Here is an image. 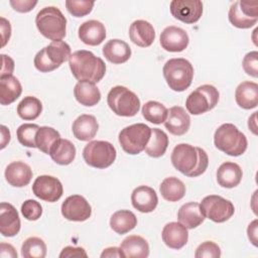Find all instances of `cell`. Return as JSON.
<instances>
[{
    "instance_id": "obj_51",
    "label": "cell",
    "mask_w": 258,
    "mask_h": 258,
    "mask_svg": "<svg viewBox=\"0 0 258 258\" xmlns=\"http://www.w3.org/2000/svg\"><path fill=\"white\" fill-rule=\"evenodd\" d=\"M247 234L250 242L254 246H257V220H254L252 223L249 224L247 228Z\"/></svg>"
},
{
    "instance_id": "obj_21",
    "label": "cell",
    "mask_w": 258,
    "mask_h": 258,
    "mask_svg": "<svg viewBox=\"0 0 258 258\" xmlns=\"http://www.w3.org/2000/svg\"><path fill=\"white\" fill-rule=\"evenodd\" d=\"M161 237L167 247L178 250L187 243L188 232L182 224L170 222L163 227Z\"/></svg>"
},
{
    "instance_id": "obj_6",
    "label": "cell",
    "mask_w": 258,
    "mask_h": 258,
    "mask_svg": "<svg viewBox=\"0 0 258 258\" xmlns=\"http://www.w3.org/2000/svg\"><path fill=\"white\" fill-rule=\"evenodd\" d=\"M162 72L166 84L175 92H183L191 85L194 68L185 58L176 57L168 59L164 63Z\"/></svg>"
},
{
    "instance_id": "obj_33",
    "label": "cell",
    "mask_w": 258,
    "mask_h": 258,
    "mask_svg": "<svg viewBox=\"0 0 258 258\" xmlns=\"http://www.w3.org/2000/svg\"><path fill=\"white\" fill-rule=\"evenodd\" d=\"M137 226V218L129 210H120L115 212L110 219V227L117 234L123 235Z\"/></svg>"
},
{
    "instance_id": "obj_27",
    "label": "cell",
    "mask_w": 258,
    "mask_h": 258,
    "mask_svg": "<svg viewBox=\"0 0 258 258\" xmlns=\"http://www.w3.org/2000/svg\"><path fill=\"white\" fill-rule=\"evenodd\" d=\"M236 103L239 107L250 110L258 105V85L254 82H242L235 91Z\"/></svg>"
},
{
    "instance_id": "obj_35",
    "label": "cell",
    "mask_w": 258,
    "mask_h": 258,
    "mask_svg": "<svg viewBox=\"0 0 258 258\" xmlns=\"http://www.w3.org/2000/svg\"><path fill=\"white\" fill-rule=\"evenodd\" d=\"M167 146L168 137L166 133L159 128L151 129L150 139L145 147V152L153 158H158L165 153Z\"/></svg>"
},
{
    "instance_id": "obj_16",
    "label": "cell",
    "mask_w": 258,
    "mask_h": 258,
    "mask_svg": "<svg viewBox=\"0 0 258 258\" xmlns=\"http://www.w3.org/2000/svg\"><path fill=\"white\" fill-rule=\"evenodd\" d=\"M188 42L189 38L186 31L174 25L165 27L160 33V45L166 51H182L187 47Z\"/></svg>"
},
{
    "instance_id": "obj_31",
    "label": "cell",
    "mask_w": 258,
    "mask_h": 258,
    "mask_svg": "<svg viewBox=\"0 0 258 258\" xmlns=\"http://www.w3.org/2000/svg\"><path fill=\"white\" fill-rule=\"evenodd\" d=\"M177 219L186 229H195L199 227L206 218L201 212L200 204L191 202L186 203L179 208L177 212Z\"/></svg>"
},
{
    "instance_id": "obj_5",
    "label": "cell",
    "mask_w": 258,
    "mask_h": 258,
    "mask_svg": "<svg viewBox=\"0 0 258 258\" xmlns=\"http://www.w3.org/2000/svg\"><path fill=\"white\" fill-rule=\"evenodd\" d=\"M71 54V47L67 42L53 40L35 54L34 67L41 73H48L59 68L70 58Z\"/></svg>"
},
{
    "instance_id": "obj_36",
    "label": "cell",
    "mask_w": 258,
    "mask_h": 258,
    "mask_svg": "<svg viewBox=\"0 0 258 258\" xmlns=\"http://www.w3.org/2000/svg\"><path fill=\"white\" fill-rule=\"evenodd\" d=\"M42 112L41 102L32 96L24 97L17 106V114L23 120H34Z\"/></svg>"
},
{
    "instance_id": "obj_44",
    "label": "cell",
    "mask_w": 258,
    "mask_h": 258,
    "mask_svg": "<svg viewBox=\"0 0 258 258\" xmlns=\"http://www.w3.org/2000/svg\"><path fill=\"white\" fill-rule=\"evenodd\" d=\"M243 70L247 75L253 78L258 77V52L256 50L248 52L242 61Z\"/></svg>"
},
{
    "instance_id": "obj_10",
    "label": "cell",
    "mask_w": 258,
    "mask_h": 258,
    "mask_svg": "<svg viewBox=\"0 0 258 258\" xmlns=\"http://www.w3.org/2000/svg\"><path fill=\"white\" fill-rule=\"evenodd\" d=\"M219 91L212 85H202L191 92L185 101V107L191 115H201L211 111L219 102Z\"/></svg>"
},
{
    "instance_id": "obj_3",
    "label": "cell",
    "mask_w": 258,
    "mask_h": 258,
    "mask_svg": "<svg viewBox=\"0 0 258 258\" xmlns=\"http://www.w3.org/2000/svg\"><path fill=\"white\" fill-rule=\"evenodd\" d=\"M215 146L230 156L242 155L247 149V138L234 124H222L214 134Z\"/></svg>"
},
{
    "instance_id": "obj_7",
    "label": "cell",
    "mask_w": 258,
    "mask_h": 258,
    "mask_svg": "<svg viewBox=\"0 0 258 258\" xmlns=\"http://www.w3.org/2000/svg\"><path fill=\"white\" fill-rule=\"evenodd\" d=\"M109 108L118 116L132 117L140 109V100L137 95L123 86L113 87L107 96Z\"/></svg>"
},
{
    "instance_id": "obj_15",
    "label": "cell",
    "mask_w": 258,
    "mask_h": 258,
    "mask_svg": "<svg viewBox=\"0 0 258 258\" xmlns=\"http://www.w3.org/2000/svg\"><path fill=\"white\" fill-rule=\"evenodd\" d=\"M61 215L69 221L84 222L91 217L92 208L83 196L73 195L61 204Z\"/></svg>"
},
{
    "instance_id": "obj_46",
    "label": "cell",
    "mask_w": 258,
    "mask_h": 258,
    "mask_svg": "<svg viewBox=\"0 0 258 258\" xmlns=\"http://www.w3.org/2000/svg\"><path fill=\"white\" fill-rule=\"evenodd\" d=\"M87 253L84 248L82 247H73V246H67L64 247L60 254V258H71V257H87Z\"/></svg>"
},
{
    "instance_id": "obj_42",
    "label": "cell",
    "mask_w": 258,
    "mask_h": 258,
    "mask_svg": "<svg viewBox=\"0 0 258 258\" xmlns=\"http://www.w3.org/2000/svg\"><path fill=\"white\" fill-rule=\"evenodd\" d=\"M21 214L28 221H36L42 215V207L35 200H26L21 205Z\"/></svg>"
},
{
    "instance_id": "obj_2",
    "label": "cell",
    "mask_w": 258,
    "mask_h": 258,
    "mask_svg": "<svg viewBox=\"0 0 258 258\" xmlns=\"http://www.w3.org/2000/svg\"><path fill=\"white\" fill-rule=\"evenodd\" d=\"M69 66L73 76L79 82H100L106 74L104 60L90 50H77L69 58Z\"/></svg>"
},
{
    "instance_id": "obj_25",
    "label": "cell",
    "mask_w": 258,
    "mask_h": 258,
    "mask_svg": "<svg viewBox=\"0 0 258 258\" xmlns=\"http://www.w3.org/2000/svg\"><path fill=\"white\" fill-rule=\"evenodd\" d=\"M105 58L115 64L126 62L131 56V48L127 42L121 39H111L103 46Z\"/></svg>"
},
{
    "instance_id": "obj_41",
    "label": "cell",
    "mask_w": 258,
    "mask_h": 258,
    "mask_svg": "<svg viewBox=\"0 0 258 258\" xmlns=\"http://www.w3.org/2000/svg\"><path fill=\"white\" fill-rule=\"evenodd\" d=\"M66 7L73 16L83 17L91 13L94 7V2L85 0H67Z\"/></svg>"
},
{
    "instance_id": "obj_43",
    "label": "cell",
    "mask_w": 258,
    "mask_h": 258,
    "mask_svg": "<svg viewBox=\"0 0 258 258\" xmlns=\"http://www.w3.org/2000/svg\"><path fill=\"white\" fill-rule=\"evenodd\" d=\"M221 256V249L213 241H206L202 243L196 250V258H219Z\"/></svg>"
},
{
    "instance_id": "obj_29",
    "label": "cell",
    "mask_w": 258,
    "mask_h": 258,
    "mask_svg": "<svg viewBox=\"0 0 258 258\" xmlns=\"http://www.w3.org/2000/svg\"><path fill=\"white\" fill-rule=\"evenodd\" d=\"M76 100L86 107H93L101 100V92L98 87L91 82H78L74 89Z\"/></svg>"
},
{
    "instance_id": "obj_23",
    "label": "cell",
    "mask_w": 258,
    "mask_h": 258,
    "mask_svg": "<svg viewBox=\"0 0 258 258\" xmlns=\"http://www.w3.org/2000/svg\"><path fill=\"white\" fill-rule=\"evenodd\" d=\"M6 181L15 187L27 185L32 178V170L28 164L22 161H13L5 169Z\"/></svg>"
},
{
    "instance_id": "obj_20",
    "label": "cell",
    "mask_w": 258,
    "mask_h": 258,
    "mask_svg": "<svg viewBox=\"0 0 258 258\" xmlns=\"http://www.w3.org/2000/svg\"><path fill=\"white\" fill-rule=\"evenodd\" d=\"M79 38L88 45H99L106 38L105 25L98 20H88L83 22L78 30Z\"/></svg>"
},
{
    "instance_id": "obj_22",
    "label": "cell",
    "mask_w": 258,
    "mask_h": 258,
    "mask_svg": "<svg viewBox=\"0 0 258 258\" xmlns=\"http://www.w3.org/2000/svg\"><path fill=\"white\" fill-rule=\"evenodd\" d=\"M129 37L134 44L140 47H148L155 39V30L148 21L135 20L129 27Z\"/></svg>"
},
{
    "instance_id": "obj_11",
    "label": "cell",
    "mask_w": 258,
    "mask_h": 258,
    "mask_svg": "<svg viewBox=\"0 0 258 258\" xmlns=\"http://www.w3.org/2000/svg\"><path fill=\"white\" fill-rule=\"evenodd\" d=\"M200 209L205 218L215 223H224L232 218L235 213L232 202L217 195L205 197L200 204Z\"/></svg>"
},
{
    "instance_id": "obj_17",
    "label": "cell",
    "mask_w": 258,
    "mask_h": 258,
    "mask_svg": "<svg viewBox=\"0 0 258 258\" xmlns=\"http://www.w3.org/2000/svg\"><path fill=\"white\" fill-rule=\"evenodd\" d=\"M20 219L15 207L9 203L0 205V232L4 237H13L20 231Z\"/></svg>"
},
{
    "instance_id": "obj_47",
    "label": "cell",
    "mask_w": 258,
    "mask_h": 258,
    "mask_svg": "<svg viewBox=\"0 0 258 258\" xmlns=\"http://www.w3.org/2000/svg\"><path fill=\"white\" fill-rule=\"evenodd\" d=\"M1 59H2L1 77L12 75V73L14 71V61H13V59L10 56L6 55V54H1Z\"/></svg>"
},
{
    "instance_id": "obj_18",
    "label": "cell",
    "mask_w": 258,
    "mask_h": 258,
    "mask_svg": "<svg viewBox=\"0 0 258 258\" xmlns=\"http://www.w3.org/2000/svg\"><path fill=\"white\" fill-rule=\"evenodd\" d=\"M164 126L172 135H183L189 129L190 117L182 107L173 106L168 110Z\"/></svg>"
},
{
    "instance_id": "obj_26",
    "label": "cell",
    "mask_w": 258,
    "mask_h": 258,
    "mask_svg": "<svg viewBox=\"0 0 258 258\" xmlns=\"http://www.w3.org/2000/svg\"><path fill=\"white\" fill-rule=\"evenodd\" d=\"M243 172L241 167L231 161L222 163L217 170V181L219 185L226 188L237 186L242 180Z\"/></svg>"
},
{
    "instance_id": "obj_24",
    "label": "cell",
    "mask_w": 258,
    "mask_h": 258,
    "mask_svg": "<svg viewBox=\"0 0 258 258\" xmlns=\"http://www.w3.org/2000/svg\"><path fill=\"white\" fill-rule=\"evenodd\" d=\"M99 129L97 119L93 115L83 114L79 116L73 123L72 130L74 136L81 141L92 140Z\"/></svg>"
},
{
    "instance_id": "obj_48",
    "label": "cell",
    "mask_w": 258,
    "mask_h": 258,
    "mask_svg": "<svg viewBox=\"0 0 258 258\" xmlns=\"http://www.w3.org/2000/svg\"><path fill=\"white\" fill-rule=\"evenodd\" d=\"M1 34H2V46H5L11 35V25L8 20L1 17Z\"/></svg>"
},
{
    "instance_id": "obj_37",
    "label": "cell",
    "mask_w": 258,
    "mask_h": 258,
    "mask_svg": "<svg viewBox=\"0 0 258 258\" xmlns=\"http://www.w3.org/2000/svg\"><path fill=\"white\" fill-rule=\"evenodd\" d=\"M59 138H60V135L58 131H56L52 127H48V126L39 127L35 137L36 148H38L40 151H42L45 154H49L51 147Z\"/></svg>"
},
{
    "instance_id": "obj_30",
    "label": "cell",
    "mask_w": 258,
    "mask_h": 258,
    "mask_svg": "<svg viewBox=\"0 0 258 258\" xmlns=\"http://www.w3.org/2000/svg\"><path fill=\"white\" fill-rule=\"evenodd\" d=\"M22 93V86L18 79L12 75L0 77V104L10 105Z\"/></svg>"
},
{
    "instance_id": "obj_49",
    "label": "cell",
    "mask_w": 258,
    "mask_h": 258,
    "mask_svg": "<svg viewBox=\"0 0 258 258\" xmlns=\"http://www.w3.org/2000/svg\"><path fill=\"white\" fill-rule=\"evenodd\" d=\"M0 256L5 257H11V258H17V252L15 248L7 243H1L0 245Z\"/></svg>"
},
{
    "instance_id": "obj_8",
    "label": "cell",
    "mask_w": 258,
    "mask_h": 258,
    "mask_svg": "<svg viewBox=\"0 0 258 258\" xmlns=\"http://www.w3.org/2000/svg\"><path fill=\"white\" fill-rule=\"evenodd\" d=\"M151 128L143 123L129 125L123 128L119 133V143L122 149L131 155L139 154L150 139Z\"/></svg>"
},
{
    "instance_id": "obj_40",
    "label": "cell",
    "mask_w": 258,
    "mask_h": 258,
    "mask_svg": "<svg viewBox=\"0 0 258 258\" xmlns=\"http://www.w3.org/2000/svg\"><path fill=\"white\" fill-rule=\"evenodd\" d=\"M38 129H39V126L37 124L24 123L20 125L16 131V136L19 143L29 148L36 147L35 137Z\"/></svg>"
},
{
    "instance_id": "obj_38",
    "label": "cell",
    "mask_w": 258,
    "mask_h": 258,
    "mask_svg": "<svg viewBox=\"0 0 258 258\" xmlns=\"http://www.w3.org/2000/svg\"><path fill=\"white\" fill-rule=\"evenodd\" d=\"M168 110L166 107L156 101H148L142 107V116L144 119L153 124H161L167 118Z\"/></svg>"
},
{
    "instance_id": "obj_52",
    "label": "cell",
    "mask_w": 258,
    "mask_h": 258,
    "mask_svg": "<svg viewBox=\"0 0 258 258\" xmlns=\"http://www.w3.org/2000/svg\"><path fill=\"white\" fill-rule=\"evenodd\" d=\"M1 135H2V138H1V149H3L7 145V143H9V141H10V131L4 125L1 126Z\"/></svg>"
},
{
    "instance_id": "obj_50",
    "label": "cell",
    "mask_w": 258,
    "mask_h": 258,
    "mask_svg": "<svg viewBox=\"0 0 258 258\" xmlns=\"http://www.w3.org/2000/svg\"><path fill=\"white\" fill-rule=\"evenodd\" d=\"M101 257L102 258H105V257H117V258L123 257V258H125L120 247L119 248L118 247H109V248L104 249V251L101 254Z\"/></svg>"
},
{
    "instance_id": "obj_4",
    "label": "cell",
    "mask_w": 258,
    "mask_h": 258,
    "mask_svg": "<svg viewBox=\"0 0 258 258\" xmlns=\"http://www.w3.org/2000/svg\"><path fill=\"white\" fill-rule=\"evenodd\" d=\"M38 31L50 40H61L66 36L67 18L61 11L54 6L42 8L35 17Z\"/></svg>"
},
{
    "instance_id": "obj_9",
    "label": "cell",
    "mask_w": 258,
    "mask_h": 258,
    "mask_svg": "<svg viewBox=\"0 0 258 258\" xmlns=\"http://www.w3.org/2000/svg\"><path fill=\"white\" fill-rule=\"evenodd\" d=\"M116 149L108 141L94 140L89 142L84 150L83 157L86 163L95 168H107L116 159Z\"/></svg>"
},
{
    "instance_id": "obj_12",
    "label": "cell",
    "mask_w": 258,
    "mask_h": 258,
    "mask_svg": "<svg viewBox=\"0 0 258 258\" xmlns=\"http://www.w3.org/2000/svg\"><path fill=\"white\" fill-rule=\"evenodd\" d=\"M229 21L237 28L247 29L258 21V2L235 1L229 9Z\"/></svg>"
},
{
    "instance_id": "obj_53",
    "label": "cell",
    "mask_w": 258,
    "mask_h": 258,
    "mask_svg": "<svg viewBox=\"0 0 258 258\" xmlns=\"http://www.w3.org/2000/svg\"><path fill=\"white\" fill-rule=\"evenodd\" d=\"M256 116H257V112H254L253 115L249 118L248 120V127L249 129L255 134L257 135V122H256Z\"/></svg>"
},
{
    "instance_id": "obj_45",
    "label": "cell",
    "mask_w": 258,
    "mask_h": 258,
    "mask_svg": "<svg viewBox=\"0 0 258 258\" xmlns=\"http://www.w3.org/2000/svg\"><path fill=\"white\" fill-rule=\"evenodd\" d=\"M12 8L20 13H26L31 11L37 4V1L32 0H11L9 1Z\"/></svg>"
},
{
    "instance_id": "obj_1",
    "label": "cell",
    "mask_w": 258,
    "mask_h": 258,
    "mask_svg": "<svg viewBox=\"0 0 258 258\" xmlns=\"http://www.w3.org/2000/svg\"><path fill=\"white\" fill-rule=\"evenodd\" d=\"M172 165L188 177L202 175L209 165L207 152L201 147H195L187 143L177 144L170 156Z\"/></svg>"
},
{
    "instance_id": "obj_14",
    "label": "cell",
    "mask_w": 258,
    "mask_h": 258,
    "mask_svg": "<svg viewBox=\"0 0 258 258\" xmlns=\"http://www.w3.org/2000/svg\"><path fill=\"white\" fill-rule=\"evenodd\" d=\"M171 15L186 24L200 20L203 14V2L200 0H173L169 5Z\"/></svg>"
},
{
    "instance_id": "obj_34",
    "label": "cell",
    "mask_w": 258,
    "mask_h": 258,
    "mask_svg": "<svg viewBox=\"0 0 258 258\" xmlns=\"http://www.w3.org/2000/svg\"><path fill=\"white\" fill-rule=\"evenodd\" d=\"M159 190L165 201L177 202L184 197L185 185L177 177L169 176L162 180Z\"/></svg>"
},
{
    "instance_id": "obj_32",
    "label": "cell",
    "mask_w": 258,
    "mask_h": 258,
    "mask_svg": "<svg viewBox=\"0 0 258 258\" xmlns=\"http://www.w3.org/2000/svg\"><path fill=\"white\" fill-rule=\"evenodd\" d=\"M51 159L60 165L72 163L76 157V147L68 139L59 138L49 151Z\"/></svg>"
},
{
    "instance_id": "obj_19",
    "label": "cell",
    "mask_w": 258,
    "mask_h": 258,
    "mask_svg": "<svg viewBox=\"0 0 258 258\" xmlns=\"http://www.w3.org/2000/svg\"><path fill=\"white\" fill-rule=\"evenodd\" d=\"M132 206L141 213H151L158 204L156 191L147 185H140L134 188L131 195Z\"/></svg>"
},
{
    "instance_id": "obj_13",
    "label": "cell",
    "mask_w": 258,
    "mask_h": 258,
    "mask_svg": "<svg viewBox=\"0 0 258 258\" xmlns=\"http://www.w3.org/2000/svg\"><path fill=\"white\" fill-rule=\"evenodd\" d=\"M32 192L44 202L54 203L61 198L63 188L58 178L51 175H39L32 184Z\"/></svg>"
},
{
    "instance_id": "obj_39",
    "label": "cell",
    "mask_w": 258,
    "mask_h": 258,
    "mask_svg": "<svg viewBox=\"0 0 258 258\" xmlns=\"http://www.w3.org/2000/svg\"><path fill=\"white\" fill-rule=\"evenodd\" d=\"M21 255L24 258H44L46 256V245L38 237H29L21 246Z\"/></svg>"
},
{
    "instance_id": "obj_28",
    "label": "cell",
    "mask_w": 258,
    "mask_h": 258,
    "mask_svg": "<svg viewBox=\"0 0 258 258\" xmlns=\"http://www.w3.org/2000/svg\"><path fill=\"white\" fill-rule=\"evenodd\" d=\"M120 248L125 258H146L149 255V245L147 241L138 235H131L126 237Z\"/></svg>"
}]
</instances>
